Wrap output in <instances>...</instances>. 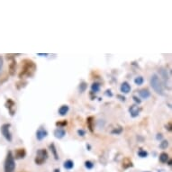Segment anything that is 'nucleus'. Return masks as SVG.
I'll use <instances>...</instances> for the list:
<instances>
[{
    "label": "nucleus",
    "mask_w": 172,
    "mask_h": 172,
    "mask_svg": "<svg viewBox=\"0 0 172 172\" xmlns=\"http://www.w3.org/2000/svg\"><path fill=\"white\" fill-rule=\"evenodd\" d=\"M26 156V151L24 148H19V149H16L15 151V155H14V158L15 160H22V159H24Z\"/></svg>",
    "instance_id": "nucleus-9"
},
{
    "label": "nucleus",
    "mask_w": 172,
    "mask_h": 172,
    "mask_svg": "<svg viewBox=\"0 0 172 172\" xmlns=\"http://www.w3.org/2000/svg\"><path fill=\"white\" fill-rule=\"evenodd\" d=\"M141 111V108H140L137 105H132L131 107L129 108V112L132 118H135V117H138L139 115H140V112Z\"/></svg>",
    "instance_id": "nucleus-8"
},
{
    "label": "nucleus",
    "mask_w": 172,
    "mask_h": 172,
    "mask_svg": "<svg viewBox=\"0 0 172 172\" xmlns=\"http://www.w3.org/2000/svg\"><path fill=\"white\" fill-rule=\"evenodd\" d=\"M2 69H3V57L0 56V73L2 71Z\"/></svg>",
    "instance_id": "nucleus-35"
},
{
    "label": "nucleus",
    "mask_w": 172,
    "mask_h": 172,
    "mask_svg": "<svg viewBox=\"0 0 172 172\" xmlns=\"http://www.w3.org/2000/svg\"><path fill=\"white\" fill-rule=\"evenodd\" d=\"M168 147H169V141L167 140L162 141V142H161V144H160V148H161L162 150H165V149H167Z\"/></svg>",
    "instance_id": "nucleus-26"
},
{
    "label": "nucleus",
    "mask_w": 172,
    "mask_h": 172,
    "mask_svg": "<svg viewBox=\"0 0 172 172\" xmlns=\"http://www.w3.org/2000/svg\"><path fill=\"white\" fill-rule=\"evenodd\" d=\"M53 172H61V170H60V169H55Z\"/></svg>",
    "instance_id": "nucleus-38"
},
{
    "label": "nucleus",
    "mask_w": 172,
    "mask_h": 172,
    "mask_svg": "<svg viewBox=\"0 0 172 172\" xmlns=\"http://www.w3.org/2000/svg\"><path fill=\"white\" fill-rule=\"evenodd\" d=\"M156 139L158 141H161L163 139V135H162V133H158L157 135H156Z\"/></svg>",
    "instance_id": "nucleus-34"
},
{
    "label": "nucleus",
    "mask_w": 172,
    "mask_h": 172,
    "mask_svg": "<svg viewBox=\"0 0 172 172\" xmlns=\"http://www.w3.org/2000/svg\"><path fill=\"white\" fill-rule=\"evenodd\" d=\"M159 159H160V162L162 163H167L169 162V160H170V156H169V154L167 152H162L160 154V158Z\"/></svg>",
    "instance_id": "nucleus-18"
},
{
    "label": "nucleus",
    "mask_w": 172,
    "mask_h": 172,
    "mask_svg": "<svg viewBox=\"0 0 172 172\" xmlns=\"http://www.w3.org/2000/svg\"><path fill=\"white\" fill-rule=\"evenodd\" d=\"M10 124H4L1 126V128H0L2 135L4 136V138H5L6 140L7 141H9V142H11V141H13V135H12V133H11L10 132Z\"/></svg>",
    "instance_id": "nucleus-5"
},
{
    "label": "nucleus",
    "mask_w": 172,
    "mask_h": 172,
    "mask_svg": "<svg viewBox=\"0 0 172 172\" xmlns=\"http://www.w3.org/2000/svg\"><path fill=\"white\" fill-rule=\"evenodd\" d=\"M131 85L127 81H124L122 83V85L120 86V90L123 94H128L130 91H131Z\"/></svg>",
    "instance_id": "nucleus-11"
},
{
    "label": "nucleus",
    "mask_w": 172,
    "mask_h": 172,
    "mask_svg": "<svg viewBox=\"0 0 172 172\" xmlns=\"http://www.w3.org/2000/svg\"><path fill=\"white\" fill-rule=\"evenodd\" d=\"M63 167H64L66 170H71L74 167V162H72L71 160H67L63 163Z\"/></svg>",
    "instance_id": "nucleus-19"
},
{
    "label": "nucleus",
    "mask_w": 172,
    "mask_h": 172,
    "mask_svg": "<svg viewBox=\"0 0 172 172\" xmlns=\"http://www.w3.org/2000/svg\"><path fill=\"white\" fill-rule=\"evenodd\" d=\"M139 95L142 99H148L151 97V92L148 88H142L139 91Z\"/></svg>",
    "instance_id": "nucleus-13"
},
{
    "label": "nucleus",
    "mask_w": 172,
    "mask_h": 172,
    "mask_svg": "<svg viewBox=\"0 0 172 172\" xmlns=\"http://www.w3.org/2000/svg\"><path fill=\"white\" fill-rule=\"evenodd\" d=\"M5 107L8 109V112H9L11 116H14L15 114V111H16V104H15V102L13 99H11V98H7L6 101Z\"/></svg>",
    "instance_id": "nucleus-6"
},
{
    "label": "nucleus",
    "mask_w": 172,
    "mask_h": 172,
    "mask_svg": "<svg viewBox=\"0 0 172 172\" xmlns=\"http://www.w3.org/2000/svg\"><path fill=\"white\" fill-rule=\"evenodd\" d=\"M105 95H106L107 97H113V93H112L111 89H107V91L105 92Z\"/></svg>",
    "instance_id": "nucleus-31"
},
{
    "label": "nucleus",
    "mask_w": 172,
    "mask_h": 172,
    "mask_svg": "<svg viewBox=\"0 0 172 172\" xmlns=\"http://www.w3.org/2000/svg\"><path fill=\"white\" fill-rule=\"evenodd\" d=\"M160 72H161V74H162L163 79L165 80V82H166L167 80H169V79H170V77H169V75H168V71H167L166 69H164L163 68H161Z\"/></svg>",
    "instance_id": "nucleus-21"
},
{
    "label": "nucleus",
    "mask_w": 172,
    "mask_h": 172,
    "mask_svg": "<svg viewBox=\"0 0 172 172\" xmlns=\"http://www.w3.org/2000/svg\"><path fill=\"white\" fill-rule=\"evenodd\" d=\"M100 90V84L95 82L91 85V93H97Z\"/></svg>",
    "instance_id": "nucleus-20"
},
{
    "label": "nucleus",
    "mask_w": 172,
    "mask_h": 172,
    "mask_svg": "<svg viewBox=\"0 0 172 172\" xmlns=\"http://www.w3.org/2000/svg\"><path fill=\"white\" fill-rule=\"evenodd\" d=\"M122 132H123V127H122V126H119L118 128H115L114 130H112L111 133H112V134H116V135H119V134L122 133Z\"/></svg>",
    "instance_id": "nucleus-25"
},
{
    "label": "nucleus",
    "mask_w": 172,
    "mask_h": 172,
    "mask_svg": "<svg viewBox=\"0 0 172 172\" xmlns=\"http://www.w3.org/2000/svg\"><path fill=\"white\" fill-rule=\"evenodd\" d=\"M37 66L33 61L30 59H24L22 61L21 70L18 74V77L20 79H23L24 78H32L34 75Z\"/></svg>",
    "instance_id": "nucleus-1"
},
{
    "label": "nucleus",
    "mask_w": 172,
    "mask_h": 172,
    "mask_svg": "<svg viewBox=\"0 0 172 172\" xmlns=\"http://www.w3.org/2000/svg\"><path fill=\"white\" fill-rule=\"evenodd\" d=\"M86 148H88V151H90V148H91V147H90L89 144H86Z\"/></svg>",
    "instance_id": "nucleus-39"
},
{
    "label": "nucleus",
    "mask_w": 172,
    "mask_h": 172,
    "mask_svg": "<svg viewBox=\"0 0 172 172\" xmlns=\"http://www.w3.org/2000/svg\"><path fill=\"white\" fill-rule=\"evenodd\" d=\"M20 172H27V171H25V170H23V171H20Z\"/></svg>",
    "instance_id": "nucleus-40"
},
{
    "label": "nucleus",
    "mask_w": 172,
    "mask_h": 172,
    "mask_svg": "<svg viewBox=\"0 0 172 172\" xmlns=\"http://www.w3.org/2000/svg\"><path fill=\"white\" fill-rule=\"evenodd\" d=\"M117 98H119V100L122 101V102H125V100H126L125 97H124V96H122V95H117Z\"/></svg>",
    "instance_id": "nucleus-33"
},
{
    "label": "nucleus",
    "mask_w": 172,
    "mask_h": 172,
    "mask_svg": "<svg viewBox=\"0 0 172 172\" xmlns=\"http://www.w3.org/2000/svg\"><path fill=\"white\" fill-rule=\"evenodd\" d=\"M169 166H171V160H169V162H167Z\"/></svg>",
    "instance_id": "nucleus-37"
},
{
    "label": "nucleus",
    "mask_w": 172,
    "mask_h": 172,
    "mask_svg": "<svg viewBox=\"0 0 172 172\" xmlns=\"http://www.w3.org/2000/svg\"><path fill=\"white\" fill-rule=\"evenodd\" d=\"M49 148H50V151H52V155H53L54 159H55L56 161H58V160H59V154H58L57 148H56V146H55V144H54L53 142H52V143L49 145Z\"/></svg>",
    "instance_id": "nucleus-17"
},
{
    "label": "nucleus",
    "mask_w": 172,
    "mask_h": 172,
    "mask_svg": "<svg viewBox=\"0 0 172 172\" xmlns=\"http://www.w3.org/2000/svg\"><path fill=\"white\" fill-rule=\"evenodd\" d=\"M86 88H87V84L85 81H83L79 84V92L80 93H84L86 91Z\"/></svg>",
    "instance_id": "nucleus-24"
},
{
    "label": "nucleus",
    "mask_w": 172,
    "mask_h": 172,
    "mask_svg": "<svg viewBox=\"0 0 172 172\" xmlns=\"http://www.w3.org/2000/svg\"><path fill=\"white\" fill-rule=\"evenodd\" d=\"M16 61L15 59L12 60L11 63L9 64V74L11 76H15V69H16Z\"/></svg>",
    "instance_id": "nucleus-16"
},
{
    "label": "nucleus",
    "mask_w": 172,
    "mask_h": 172,
    "mask_svg": "<svg viewBox=\"0 0 172 172\" xmlns=\"http://www.w3.org/2000/svg\"><path fill=\"white\" fill-rule=\"evenodd\" d=\"M54 136L57 138V139H62L66 135V131L63 128H57V129L54 130Z\"/></svg>",
    "instance_id": "nucleus-10"
},
{
    "label": "nucleus",
    "mask_w": 172,
    "mask_h": 172,
    "mask_svg": "<svg viewBox=\"0 0 172 172\" xmlns=\"http://www.w3.org/2000/svg\"><path fill=\"white\" fill-rule=\"evenodd\" d=\"M48 158H49L48 151L45 149H39L36 152V156L34 158V163L38 166H42L46 162Z\"/></svg>",
    "instance_id": "nucleus-4"
},
{
    "label": "nucleus",
    "mask_w": 172,
    "mask_h": 172,
    "mask_svg": "<svg viewBox=\"0 0 172 172\" xmlns=\"http://www.w3.org/2000/svg\"><path fill=\"white\" fill-rule=\"evenodd\" d=\"M55 124L58 128H64L65 126H67V124H68V121L67 120H61V121L56 122Z\"/></svg>",
    "instance_id": "nucleus-22"
},
{
    "label": "nucleus",
    "mask_w": 172,
    "mask_h": 172,
    "mask_svg": "<svg viewBox=\"0 0 172 172\" xmlns=\"http://www.w3.org/2000/svg\"><path fill=\"white\" fill-rule=\"evenodd\" d=\"M123 169L124 170H127L129 168H132L133 167V164H132V162L131 161V159L128 158V157H125L124 160H123V165H122Z\"/></svg>",
    "instance_id": "nucleus-12"
},
{
    "label": "nucleus",
    "mask_w": 172,
    "mask_h": 172,
    "mask_svg": "<svg viewBox=\"0 0 172 172\" xmlns=\"http://www.w3.org/2000/svg\"><path fill=\"white\" fill-rule=\"evenodd\" d=\"M38 55H39V56H44V57H47V56H48L49 54H48V53H45V54H43V53H38Z\"/></svg>",
    "instance_id": "nucleus-36"
},
{
    "label": "nucleus",
    "mask_w": 172,
    "mask_h": 172,
    "mask_svg": "<svg viewBox=\"0 0 172 172\" xmlns=\"http://www.w3.org/2000/svg\"><path fill=\"white\" fill-rule=\"evenodd\" d=\"M143 82H144V78H143V77H141V76H138V77H136V78H134V83H135L137 86L142 85Z\"/></svg>",
    "instance_id": "nucleus-23"
},
{
    "label": "nucleus",
    "mask_w": 172,
    "mask_h": 172,
    "mask_svg": "<svg viewBox=\"0 0 172 172\" xmlns=\"http://www.w3.org/2000/svg\"><path fill=\"white\" fill-rule=\"evenodd\" d=\"M145 172H150V171H145Z\"/></svg>",
    "instance_id": "nucleus-41"
},
{
    "label": "nucleus",
    "mask_w": 172,
    "mask_h": 172,
    "mask_svg": "<svg viewBox=\"0 0 172 172\" xmlns=\"http://www.w3.org/2000/svg\"><path fill=\"white\" fill-rule=\"evenodd\" d=\"M47 135H48V132L43 126H41L36 131V139L38 141H43L47 137Z\"/></svg>",
    "instance_id": "nucleus-7"
},
{
    "label": "nucleus",
    "mask_w": 172,
    "mask_h": 172,
    "mask_svg": "<svg viewBox=\"0 0 172 172\" xmlns=\"http://www.w3.org/2000/svg\"><path fill=\"white\" fill-rule=\"evenodd\" d=\"M69 111V107L68 106V105H62L61 107L59 108V114H60V115L61 116H65L67 114H68V112Z\"/></svg>",
    "instance_id": "nucleus-15"
},
{
    "label": "nucleus",
    "mask_w": 172,
    "mask_h": 172,
    "mask_svg": "<svg viewBox=\"0 0 172 172\" xmlns=\"http://www.w3.org/2000/svg\"><path fill=\"white\" fill-rule=\"evenodd\" d=\"M132 99H133L134 102H135L136 104H138V105H140L141 103V100L138 97H136V96H133V97H132Z\"/></svg>",
    "instance_id": "nucleus-30"
},
{
    "label": "nucleus",
    "mask_w": 172,
    "mask_h": 172,
    "mask_svg": "<svg viewBox=\"0 0 172 172\" xmlns=\"http://www.w3.org/2000/svg\"><path fill=\"white\" fill-rule=\"evenodd\" d=\"M85 167H86L87 170H91L94 168V163L90 161H86L85 162Z\"/></svg>",
    "instance_id": "nucleus-28"
},
{
    "label": "nucleus",
    "mask_w": 172,
    "mask_h": 172,
    "mask_svg": "<svg viewBox=\"0 0 172 172\" xmlns=\"http://www.w3.org/2000/svg\"><path fill=\"white\" fill-rule=\"evenodd\" d=\"M15 162L12 151H9L6 154L5 164H4V171L5 172H15Z\"/></svg>",
    "instance_id": "nucleus-3"
},
{
    "label": "nucleus",
    "mask_w": 172,
    "mask_h": 172,
    "mask_svg": "<svg viewBox=\"0 0 172 172\" xmlns=\"http://www.w3.org/2000/svg\"><path fill=\"white\" fill-rule=\"evenodd\" d=\"M148 152L146 151H144V150H142V149H141L140 151H138V156L140 157V158H146L147 156H148Z\"/></svg>",
    "instance_id": "nucleus-27"
},
{
    "label": "nucleus",
    "mask_w": 172,
    "mask_h": 172,
    "mask_svg": "<svg viewBox=\"0 0 172 172\" xmlns=\"http://www.w3.org/2000/svg\"><path fill=\"white\" fill-rule=\"evenodd\" d=\"M94 116H88L86 118V124L87 128L90 131V132H94Z\"/></svg>",
    "instance_id": "nucleus-14"
},
{
    "label": "nucleus",
    "mask_w": 172,
    "mask_h": 172,
    "mask_svg": "<svg viewBox=\"0 0 172 172\" xmlns=\"http://www.w3.org/2000/svg\"><path fill=\"white\" fill-rule=\"evenodd\" d=\"M78 136H80V137H84L85 135H86V131H84V130H82V129H79V130H78Z\"/></svg>",
    "instance_id": "nucleus-29"
},
{
    "label": "nucleus",
    "mask_w": 172,
    "mask_h": 172,
    "mask_svg": "<svg viewBox=\"0 0 172 172\" xmlns=\"http://www.w3.org/2000/svg\"><path fill=\"white\" fill-rule=\"evenodd\" d=\"M165 127H166V129L168 130L169 132H171V131H172L171 123H169L168 124H166V125H165Z\"/></svg>",
    "instance_id": "nucleus-32"
},
{
    "label": "nucleus",
    "mask_w": 172,
    "mask_h": 172,
    "mask_svg": "<svg viewBox=\"0 0 172 172\" xmlns=\"http://www.w3.org/2000/svg\"><path fill=\"white\" fill-rule=\"evenodd\" d=\"M151 86L153 88V90L161 95V96H164L165 93H164V88H163V85H162V81L159 78V76L157 74H153L151 77Z\"/></svg>",
    "instance_id": "nucleus-2"
}]
</instances>
